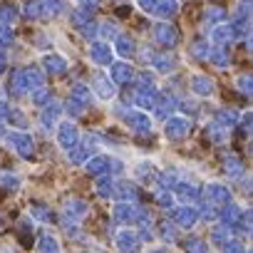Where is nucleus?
<instances>
[{
	"mask_svg": "<svg viewBox=\"0 0 253 253\" xmlns=\"http://www.w3.org/2000/svg\"><path fill=\"white\" fill-rule=\"evenodd\" d=\"M204 194H206V199H209L213 206H221V204L226 206V204L231 201V191H228L226 186L216 184V181H213V184H209V186L204 189Z\"/></svg>",
	"mask_w": 253,
	"mask_h": 253,
	"instance_id": "nucleus-3",
	"label": "nucleus"
},
{
	"mask_svg": "<svg viewBox=\"0 0 253 253\" xmlns=\"http://www.w3.org/2000/svg\"><path fill=\"white\" fill-rule=\"evenodd\" d=\"M174 221H176V226H181V228H191V226L196 223V209H191V206H181V209H176Z\"/></svg>",
	"mask_w": 253,
	"mask_h": 253,
	"instance_id": "nucleus-9",
	"label": "nucleus"
},
{
	"mask_svg": "<svg viewBox=\"0 0 253 253\" xmlns=\"http://www.w3.org/2000/svg\"><path fill=\"white\" fill-rule=\"evenodd\" d=\"M62 211H65L67 221H82V216L87 213V204L82 199H67L62 204Z\"/></svg>",
	"mask_w": 253,
	"mask_h": 253,
	"instance_id": "nucleus-5",
	"label": "nucleus"
},
{
	"mask_svg": "<svg viewBox=\"0 0 253 253\" xmlns=\"http://www.w3.org/2000/svg\"><path fill=\"white\" fill-rule=\"evenodd\" d=\"M184 251L186 253H206V243L201 238H186L184 241Z\"/></svg>",
	"mask_w": 253,
	"mask_h": 253,
	"instance_id": "nucleus-16",
	"label": "nucleus"
},
{
	"mask_svg": "<svg viewBox=\"0 0 253 253\" xmlns=\"http://www.w3.org/2000/svg\"><path fill=\"white\" fill-rule=\"evenodd\" d=\"M174 186H176L179 199H184V201H194V199H199V189H196V186H191V184H186V181H176Z\"/></svg>",
	"mask_w": 253,
	"mask_h": 253,
	"instance_id": "nucleus-13",
	"label": "nucleus"
},
{
	"mask_svg": "<svg viewBox=\"0 0 253 253\" xmlns=\"http://www.w3.org/2000/svg\"><path fill=\"white\" fill-rule=\"evenodd\" d=\"M211 236H213V241H216V243H221V241L226 243V241H228V238H226V236H228V226L223 223L221 228H213V233H211Z\"/></svg>",
	"mask_w": 253,
	"mask_h": 253,
	"instance_id": "nucleus-20",
	"label": "nucleus"
},
{
	"mask_svg": "<svg viewBox=\"0 0 253 253\" xmlns=\"http://www.w3.org/2000/svg\"><path fill=\"white\" fill-rule=\"evenodd\" d=\"M112 194H124V196H119V199H137L139 196V189L134 186V184H129V181H117V184H112Z\"/></svg>",
	"mask_w": 253,
	"mask_h": 253,
	"instance_id": "nucleus-10",
	"label": "nucleus"
},
{
	"mask_svg": "<svg viewBox=\"0 0 253 253\" xmlns=\"http://www.w3.org/2000/svg\"><path fill=\"white\" fill-rule=\"evenodd\" d=\"M157 201H159V206L169 209V206H171V194H167V191H164V194H159V196H157Z\"/></svg>",
	"mask_w": 253,
	"mask_h": 253,
	"instance_id": "nucleus-23",
	"label": "nucleus"
},
{
	"mask_svg": "<svg viewBox=\"0 0 253 253\" xmlns=\"http://www.w3.org/2000/svg\"><path fill=\"white\" fill-rule=\"evenodd\" d=\"M33 213H35V218H38V221H52V211H50L47 206L35 204V206H33Z\"/></svg>",
	"mask_w": 253,
	"mask_h": 253,
	"instance_id": "nucleus-17",
	"label": "nucleus"
},
{
	"mask_svg": "<svg viewBox=\"0 0 253 253\" xmlns=\"http://www.w3.org/2000/svg\"><path fill=\"white\" fill-rule=\"evenodd\" d=\"M38 251L40 253H60V243L50 236V233H42L38 238Z\"/></svg>",
	"mask_w": 253,
	"mask_h": 253,
	"instance_id": "nucleus-12",
	"label": "nucleus"
},
{
	"mask_svg": "<svg viewBox=\"0 0 253 253\" xmlns=\"http://www.w3.org/2000/svg\"><path fill=\"white\" fill-rule=\"evenodd\" d=\"M159 233L164 236V241H174V238H176V228H174L169 221H162V223H159Z\"/></svg>",
	"mask_w": 253,
	"mask_h": 253,
	"instance_id": "nucleus-18",
	"label": "nucleus"
},
{
	"mask_svg": "<svg viewBox=\"0 0 253 253\" xmlns=\"http://www.w3.org/2000/svg\"><path fill=\"white\" fill-rule=\"evenodd\" d=\"M57 142H60V147L62 149H75L77 147V142H80V132H77V126L75 124H70V122H62L60 124V129H57Z\"/></svg>",
	"mask_w": 253,
	"mask_h": 253,
	"instance_id": "nucleus-2",
	"label": "nucleus"
},
{
	"mask_svg": "<svg viewBox=\"0 0 253 253\" xmlns=\"http://www.w3.org/2000/svg\"><path fill=\"white\" fill-rule=\"evenodd\" d=\"M0 221H3V218H0Z\"/></svg>",
	"mask_w": 253,
	"mask_h": 253,
	"instance_id": "nucleus-27",
	"label": "nucleus"
},
{
	"mask_svg": "<svg viewBox=\"0 0 253 253\" xmlns=\"http://www.w3.org/2000/svg\"><path fill=\"white\" fill-rule=\"evenodd\" d=\"M18 186H20V181H18L13 174H5L3 181H0V189H5V191H15Z\"/></svg>",
	"mask_w": 253,
	"mask_h": 253,
	"instance_id": "nucleus-19",
	"label": "nucleus"
},
{
	"mask_svg": "<svg viewBox=\"0 0 253 253\" xmlns=\"http://www.w3.org/2000/svg\"><path fill=\"white\" fill-rule=\"evenodd\" d=\"M126 124L129 126H134L137 132H149V119H147V114H129L126 117Z\"/></svg>",
	"mask_w": 253,
	"mask_h": 253,
	"instance_id": "nucleus-14",
	"label": "nucleus"
},
{
	"mask_svg": "<svg viewBox=\"0 0 253 253\" xmlns=\"http://www.w3.org/2000/svg\"><path fill=\"white\" fill-rule=\"evenodd\" d=\"M164 132H167L169 139H184V137L189 134V122H186L184 117H174V119L167 122Z\"/></svg>",
	"mask_w": 253,
	"mask_h": 253,
	"instance_id": "nucleus-4",
	"label": "nucleus"
},
{
	"mask_svg": "<svg viewBox=\"0 0 253 253\" xmlns=\"http://www.w3.org/2000/svg\"><path fill=\"white\" fill-rule=\"evenodd\" d=\"M201 213H204V218H209V221H213V218H216V216H213V209H211V206H204V209H201Z\"/></svg>",
	"mask_w": 253,
	"mask_h": 253,
	"instance_id": "nucleus-24",
	"label": "nucleus"
},
{
	"mask_svg": "<svg viewBox=\"0 0 253 253\" xmlns=\"http://www.w3.org/2000/svg\"><path fill=\"white\" fill-rule=\"evenodd\" d=\"M87 174H109V157L104 154H94L89 162H87Z\"/></svg>",
	"mask_w": 253,
	"mask_h": 253,
	"instance_id": "nucleus-8",
	"label": "nucleus"
},
{
	"mask_svg": "<svg viewBox=\"0 0 253 253\" xmlns=\"http://www.w3.org/2000/svg\"><path fill=\"white\" fill-rule=\"evenodd\" d=\"M10 144L18 149V154H23V157H33V152H35V147H33V139L28 137V134H10Z\"/></svg>",
	"mask_w": 253,
	"mask_h": 253,
	"instance_id": "nucleus-7",
	"label": "nucleus"
},
{
	"mask_svg": "<svg viewBox=\"0 0 253 253\" xmlns=\"http://www.w3.org/2000/svg\"><path fill=\"white\" fill-rule=\"evenodd\" d=\"M3 117H5V107H3V104H0V119H3Z\"/></svg>",
	"mask_w": 253,
	"mask_h": 253,
	"instance_id": "nucleus-26",
	"label": "nucleus"
},
{
	"mask_svg": "<svg viewBox=\"0 0 253 253\" xmlns=\"http://www.w3.org/2000/svg\"><path fill=\"white\" fill-rule=\"evenodd\" d=\"M13 117H15V124H23V126H25V114H20V112H15Z\"/></svg>",
	"mask_w": 253,
	"mask_h": 253,
	"instance_id": "nucleus-25",
	"label": "nucleus"
},
{
	"mask_svg": "<svg viewBox=\"0 0 253 253\" xmlns=\"http://www.w3.org/2000/svg\"><path fill=\"white\" fill-rule=\"evenodd\" d=\"M221 221L226 223V226H236V223H241V209L236 206V204H226V211L221 213Z\"/></svg>",
	"mask_w": 253,
	"mask_h": 253,
	"instance_id": "nucleus-11",
	"label": "nucleus"
},
{
	"mask_svg": "<svg viewBox=\"0 0 253 253\" xmlns=\"http://www.w3.org/2000/svg\"><path fill=\"white\" fill-rule=\"evenodd\" d=\"M223 171H226L231 179H241V171H243V167H241V159H236V157H228V159L223 162Z\"/></svg>",
	"mask_w": 253,
	"mask_h": 253,
	"instance_id": "nucleus-15",
	"label": "nucleus"
},
{
	"mask_svg": "<svg viewBox=\"0 0 253 253\" xmlns=\"http://www.w3.org/2000/svg\"><path fill=\"white\" fill-rule=\"evenodd\" d=\"M117 248L122 251V253H139V248H142V241H139V236L134 233V231H119L117 233Z\"/></svg>",
	"mask_w": 253,
	"mask_h": 253,
	"instance_id": "nucleus-1",
	"label": "nucleus"
},
{
	"mask_svg": "<svg viewBox=\"0 0 253 253\" xmlns=\"http://www.w3.org/2000/svg\"><path fill=\"white\" fill-rule=\"evenodd\" d=\"M114 218L119 223H134V221H139V209L134 204H119L114 209Z\"/></svg>",
	"mask_w": 253,
	"mask_h": 253,
	"instance_id": "nucleus-6",
	"label": "nucleus"
},
{
	"mask_svg": "<svg viewBox=\"0 0 253 253\" xmlns=\"http://www.w3.org/2000/svg\"><path fill=\"white\" fill-rule=\"evenodd\" d=\"M223 253H243L241 241H226V243H223Z\"/></svg>",
	"mask_w": 253,
	"mask_h": 253,
	"instance_id": "nucleus-21",
	"label": "nucleus"
},
{
	"mask_svg": "<svg viewBox=\"0 0 253 253\" xmlns=\"http://www.w3.org/2000/svg\"><path fill=\"white\" fill-rule=\"evenodd\" d=\"M209 134H211V142H226V134H223V129H218V126H211Z\"/></svg>",
	"mask_w": 253,
	"mask_h": 253,
	"instance_id": "nucleus-22",
	"label": "nucleus"
}]
</instances>
